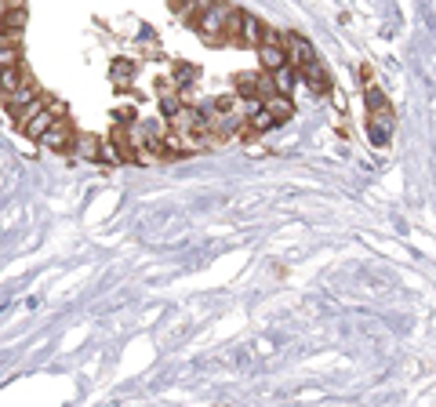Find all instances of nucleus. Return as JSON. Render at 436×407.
<instances>
[{
    "mask_svg": "<svg viewBox=\"0 0 436 407\" xmlns=\"http://www.w3.org/2000/svg\"><path fill=\"white\" fill-rule=\"evenodd\" d=\"M229 15H233V8L222 4V0H215V4L204 11L197 19V33L204 44H222L226 41V25H229Z\"/></svg>",
    "mask_w": 436,
    "mask_h": 407,
    "instance_id": "1",
    "label": "nucleus"
},
{
    "mask_svg": "<svg viewBox=\"0 0 436 407\" xmlns=\"http://www.w3.org/2000/svg\"><path fill=\"white\" fill-rule=\"evenodd\" d=\"M276 124H280V120L269 113L265 102H254L251 113H248V127H251V131H269V127H276Z\"/></svg>",
    "mask_w": 436,
    "mask_h": 407,
    "instance_id": "8",
    "label": "nucleus"
},
{
    "mask_svg": "<svg viewBox=\"0 0 436 407\" xmlns=\"http://www.w3.org/2000/svg\"><path fill=\"white\" fill-rule=\"evenodd\" d=\"M273 84H276V91H280V95H291V91H294V69H291V62H287V66H280V69L273 73Z\"/></svg>",
    "mask_w": 436,
    "mask_h": 407,
    "instance_id": "12",
    "label": "nucleus"
},
{
    "mask_svg": "<svg viewBox=\"0 0 436 407\" xmlns=\"http://www.w3.org/2000/svg\"><path fill=\"white\" fill-rule=\"evenodd\" d=\"M0 66H19V55H15V47H0Z\"/></svg>",
    "mask_w": 436,
    "mask_h": 407,
    "instance_id": "18",
    "label": "nucleus"
},
{
    "mask_svg": "<svg viewBox=\"0 0 436 407\" xmlns=\"http://www.w3.org/2000/svg\"><path fill=\"white\" fill-rule=\"evenodd\" d=\"M197 4H200V0H171V8L182 19H189V22H193V15H197Z\"/></svg>",
    "mask_w": 436,
    "mask_h": 407,
    "instance_id": "15",
    "label": "nucleus"
},
{
    "mask_svg": "<svg viewBox=\"0 0 436 407\" xmlns=\"http://www.w3.org/2000/svg\"><path fill=\"white\" fill-rule=\"evenodd\" d=\"M41 142H44L47 149H69V142H76V138H73V127H69V120H66V117H58V120H55V124H51L47 131H44V138H41Z\"/></svg>",
    "mask_w": 436,
    "mask_h": 407,
    "instance_id": "2",
    "label": "nucleus"
},
{
    "mask_svg": "<svg viewBox=\"0 0 436 407\" xmlns=\"http://www.w3.org/2000/svg\"><path fill=\"white\" fill-rule=\"evenodd\" d=\"M98 160H106V164H120L124 157H120L117 142H102V157H98Z\"/></svg>",
    "mask_w": 436,
    "mask_h": 407,
    "instance_id": "16",
    "label": "nucleus"
},
{
    "mask_svg": "<svg viewBox=\"0 0 436 407\" xmlns=\"http://www.w3.org/2000/svg\"><path fill=\"white\" fill-rule=\"evenodd\" d=\"M55 120H58V113H55V109H51V106H44V109H41V113H36V117H33L30 124H25V127H22V131H25V135H30V138H36V142H41V138H44V131H47V127H51V124H55Z\"/></svg>",
    "mask_w": 436,
    "mask_h": 407,
    "instance_id": "7",
    "label": "nucleus"
},
{
    "mask_svg": "<svg viewBox=\"0 0 436 407\" xmlns=\"http://www.w3.org/2000/svg\"><path fill=\"white\" fill-rule=\"evenodd\" d=\"M265 106H269V113L284 124V120H291V113H294V106H291V95H280V91H273V95H265L262 98Z\"/></svg>",
    "mask_w": 436,
    "mask_h": 407,
    "instance_id": "9",
    "label": "nucleus"
},
{
    "mask_svg": "<svg viewBox=\"0 0 436 407\" xmlns=\"http://www.w3.org/2000/svg\"><path fill=\"white\" fill-rule=\"evenodd\" d=\"M302 76H305V84H309V87H313L316 95H324V91H327V73H324V66H320L316 58H313L309 66L302 69Z\"/></svg>",
    "mask_w": 436,
    "mask_h": 407,
    "instance_id": "10",
    "label": "nucleus"
},
{
    "mask_svg": "<svg viewBox=\"0 0 436 407\" xmlns=\"http://www.w3.org/2000/svg\"><path fill=\"white\" fill-rule=\"evenodd\" d=\"M15 8H25V0H4V11H15Z\"/></svg>",
    "mask_w": 436,
    "mask_h": 407,
    "instance_id": "19",
    "label": "nucleus"
},
{
    "mask_svg": "<svg viewBox=\"0 0 436 407\" xmlns=\"http://www.w3.org/2000/svg\"><path fill=\"white\" fill-rule=\"evenodd\" d=\"M131 76H135V66H131V62H113V84H117V87H127V80H131Z\"/></svg>",
    "mask_w": 436,
    "mask_h": 407,
    "instance_id": "14",
    "label": "nucleus"
},
{
    "mask_svg": "<svg viewBox=\"0 0 436 407\" xmlns=\"http://www.w3.org/2000/svg\"><path fill=\"white\" fill-rule=\"evenodd\" d=\"M197 146L193 142H186L182 135H168L164 138V153H171V157H182V153H193Z\"/></svg>",
    "mask_w": 436,
    "mask_h": 407,
    "instance_id": "13",
    "label": "nucleus"
},
{
    "mask_svg": "<svg viewBox=\"0 0 436 407\" xmlns=\"http://www.w3.org/2000/svg\"><path fill=\"white\" fill-rule=\"evenodd\" d=\"M76 157L98 160L102 157V138H95V135H76Z\"/></svg>",
    "mask_w": 436,
    "mask_h": 407,
    "instance_id": "11",
    "label": "nucleus"
},
{
    "mask_svg": "<svg viewBox=\"0 0 436 407\" xmlns=\"http://www.w3.org/2000/svg\"><path fill=\"white\" fill-rule=\"evenodd\" d=\"M33 98H41V91H36V84L25 76L15 91H4V106H8V113H15V109H22V106H30Z\"/></svg>",
    "mask_w": 436,
    "mask_h": 407,
    "instance_id": "4",
    "label": "nucleus"
},
{
    "mask_svg": "<svg viewBox=\"0 0 436 407\" xmlns=\"http://www.w3.org/2000/svg\"><path fill=\"white\" fill-rule=\"evenodd\" d=\"M284 47H287V62H291V66H298V69H305V66H309V62L316 58V55H313V47L305 44L298 33H287V36H284Z\"/></svg>",
    "mask_w": 436,
    "mask_h": 407,
    "instance_id": "3",
    "label": "nucleus"
},
{
    "mask_svg": "<svg viewBox=\"0 0 436 407\" xmlns=\"http://www.w3.org/2000/svg\"><path fill=\"white\" fill-rule=\"evenodd\" d=\"M259 62L265 73H276L280 66H287V47L284 44H262L259 47Z\"/></svg>",
    "mask_w": 436,
    "mask_h": 407,
    "instance_id": "5",
    "label": "nucleus"
},
{
    "mask_svg": "<svg viewBox=\"0 0 436 407\" xmlns=\"http://www.w3.org/2000/svg\"><path fill=\"white\" fill-rule=\"evenodd\" d=\"M265 41V22H259L254 15L243 11V25H240V44H251V47H262Z\"/></svg>",
    "mask_w": 436,
    "mask_h": 407,
    "instance_id": "6",
    "label": "nucleus"
},
{
    "mask_svg": "<svg viewBox=\"0 0 436 407\" xmlns=\"http://www.w3.org/2000/svg\"><path fill=\"white\" fill-rule=\"evenodd\" d=\"M160 106H164V113H168V117H175V113H182V98H178V95H164Z\"/></svg>",
    "mask_w": 436,
    "mask_h": 407,
    "instance_id": "17",
    "label": "nucleus"
}]
</instances>
